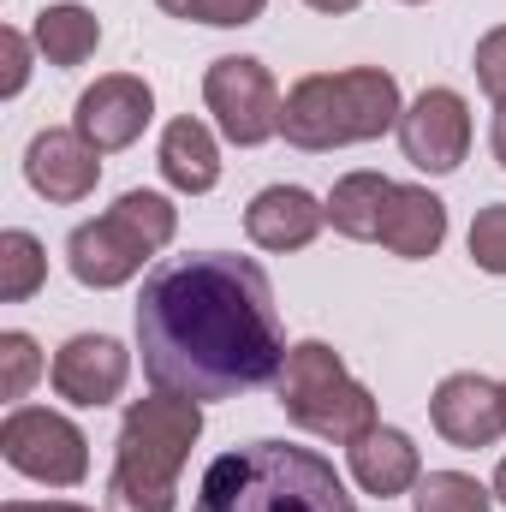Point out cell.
<instances>
[{"instance_id":"obj_28","label":"cell","mask_w":506,"mask_h":512,"mask_svg":"<svg viewBox=\"0 0 506 512\" xmlns=\"http://www.w3.org/2000/svg\"><path fill=\"white\" fill-rule=\"evenodd\" d=\"M489 143H495V161L506 167V102H495V131H489Z\"/></svg>"},{"instance_id":"obj_30","label":"cell","mask_w":506,"mask_h":512,"mask_svg":"<svg viewBox=\"0 0 506 512\" xmlns=\"http://www.w3.org/2000/svg\"><path fill=\"white\" fill-rule=\"evenodd\" d=\"M495 495H501V507H506V459H501V471H495Z\"/></svg>"},{"instance_id":"obj_20","label":"cell","mask_w":506,"mask_h":512,"mask_svg":"<svg viewBox=\"0 0 506 512\" xmlns=\"http://www.w3.org/2000/svg\"><path fill=\"white\" fill-rule=\"evenodd\" d=\"M42 280H48V256H42V245H36V233H24V227L0 233V304L36 298Z\"/></svg>"},{"instance_id":"obj_3","label":"cell","mask_w":506,"mask_h":512,"mask_svg":"<svg viewBox=\"0 0 506 512\" xmlns=\"http://www.w3.org/2000/svg\"><path fill=\"white\" fill-rule=\"evenodd\" d=\"M197 435H203L197 399H179V393L131 399L120 441H114L108 512H173V483H179V465L191 459Z\"/></svg>"},{"instance_id":"obj_4","label":"cell","mask_w":506,"mask_h":512,"mask_svg":"<svg viewBox=\"0 0 506 512\" xmlns=\"http://www.w3.org/2000/svg\"><path fill=\"white\" fill-rule=\"evenodd\" d=\"M399 78L381 66H352V72H310L286 90L280 131L292 149H346V143H376L381 131L399 126Z\"/></svg>"},{"instance_id":"obj_22","label":"cell","mask_w":506,"mask_h":512,"mask_svg":"<svg viewBox=\"0 0 506 512\" xmlns=\"http://www.w3.org/2000/svg\"><path fill=\"white\" fill-rule=\"evenodd\" d=\"M161 12L173 18H191V24H215V30H233V24H256L268 0H155Z\"/></svg>"},{"instance_id":"obj_10","label":"cell","mask_w":506,"mask_h":512,"mask_svg":"<svg viewBox=\"0 0 506 512\" xmlns=\"http://www.w3.org/2000/svg\"><path fill=\"white\" fill-rule=\"evenodd\" d=\"M149 120H155V96H149V84L131 78V72L96 78V84L78 96V108H72V131H78L84 143H96L102 155L131 149Z\"/></svg>"},{"instance_id":"obj_25","label":"cell","mask_w":506,"mask_h":512,"mask_svg":"<svg viewBox=\"0 0 506 512\" xmlns=\"http://www.w3.org/2000/svg\"><path fill=\"white\" fill-rule=\"evenodd\" d=\"M471 72H477V84H483L495 102H506V24H501V30H489V36L477 42Z\"/></svg>"},{"instance_id":"obj_6","label":"cell","mask_w":506,"mask_h":512,"mask_svg":"<svg viewBox=\"0 0 506 512\" xmlns=\"http://www.w3.org/2000/svg\"><path fill=\"white\" fill-rule=\"evenodd\" d=\"M274 399H280V411L298 429H310L322 441H346L352 447L358 435L376 429V393L364 382H352L340 352L322 346V340H304V346L286 352V364L274 376Z\"/></svg>"},{"instance_id":"obj_2","label":"cell","mask_w":506,"mask_h":512,"mask_svg":"<svg viewBox=\"0 0 506 512\" xmlns=\"http://www.w3.org/2000/svg\"><path fill=\"white\" fill-rule=\"evenodd\" d=\"M191 512H358L340 471L292 441H251L203 471Z\"/></svg>"},{"instance_id":"obj_16","label":"cell","mask_w":506,"mask_h":512,"mask_svg":"<svg viewBox=\"0 0 506 512\" xmlns=\"http://www.w3.org/2000/svg\"><path fill=\"white\" fill-rule=\"evenodd\" d=\"M447 239V203L423 185H393L387 197V221H381V245L393 256H435Z\"/></svg>"},{"instance_id":"obj_13","label":"cell","mask_w":506,"mask_h":512,"mask_svg":"<svg viewBox=\"0 0 506 512\" xmlns=\"http://www.w3.org/2000/svg\"><path fill=\"white\" fill-rule=\"evenodd\" d=\"M429 417H435V429H441L447 447L483 453V447H495V435L506 429L501 387L489 382V376H471V370L447 376V382L435 387V399H429Z\"/></svg>"},{"instance_id":"obj_32","label":"cell","mask_w":506,"mask_h":512,"mask_svg":"<svg viewBox=\"0 0 506 512\" xmlns=\"http://www.w3.org/2000/svg\"><path fill=\"white\" fill-rule=\"evenodd\" d=\"M405 6H423V0H405Z\"/></svg>"},{"instance_id":"obj_23","label":"cell","mask_w":506,"mask_h":512,"mask_svg":"<svg viewBox=\"0 0 506 512\" xmlns=\"http://www.w3.org/2000/svg\"><path fill=\"white\" fill-rule=\"evenodd\" d=\"M36 376H42V352H36V340L18 334V328L0 334V393H6V399H24Z\"/></svg>"},{"instance_id":"obj_24","label":"cell","mask_w":506,"mask_h":512,"mask_svg":"<svg viewBox=\"0 0 506 512\" xmlns=\"http://www.w3.org/2000/svg\"><path fill=\"white\" fill-rule=\"evenodd\" d=\"M471 262L483 274H506V203L477 209V221H471Z\"/></svg>"},{"instance_id":"obj_29","label":"cell","mask_w":506,"mask_h":512,"mask_svg":"<svg viewBox=\"0 0 506 512\" xmlns=\"http://www.w3.org/2000/svg\"><path fill=\"white\" fill-rule=\"evenodd\" d=\"M304 6H310V12H358L364 0H304Z\"/></svg>"},{"instance_id":"obj_12","label":"cell","mask_w":506,"mask_h":512,"mask_svg":"<svg viewBox=\"0 0 506 512\" xmlns=\"http://www.w3.org/2000/svg\"><path fill=\"white\" fill-rule=\"evenodd\" d=\"M24 179L48 203H84L102 179V149L78 131H36L24 149Z\"/></svg>"},{"instance_id":"obj_31","label":"cell","mask_w":506,"mask_h":512,"mask_svg":"<svg viewBox=\"0 0 506 512\" xmlns=\"http://www.w3.org/2000/svg\"><path fill=\"white\" fill-rule=\"evenodd\" d=\"M501 411H506V382H501Z\"/></svg>"},{"instance_id":"obj_18","label":"cell","mask_w":506,"mask_h":512,"mask_svg":"<svg viewBox=\"0 0 506 512\" xmlns=\"http://www.w3.org/2000/svg\"><path fill=\"white\" fill-rule=\"evenodd\" d=\"M387 197H393V179H381V173H346V179L328 191V221H334V233H346V239H381Z\"/></svg>"},{"instance_id":"obj_11","label":"cell","mask_w":506,"mask_h":512,"mask_svg":"<svg viewBox=\"0 0 506 512\" xmlns=\"http://www.w3.org/2000/svg\"><path fill=\"white\" fill-rule=\"evenodd\" d=\"M54 393L84 405V411H102L126 393V376H131V352L108 334H72L60 352H54Z\"/></svg>"},{"instance_id":"obj_17","label":"cell","mask_w":506,"mask_h":512,"mask_svg":"<svg viewBox=\"0 0 506 512\" xmlns=\"http://www.w3.org/2000/svg\"><path fill=\"white\" fill-rule=\"evenodd\" d=\"M161 179L173 191H191V197L215 191L221 149H215V131L203 126V120H173V126L161 131Z\"/></svg>"},{"instance_id":"obj_8","label":"cell","mask_w":506,"mask_h":512,"mask_svg":"<svg viewBox=\"0 0 506 512\" xmlns=\"http://www.w3.org/2000/svg\"><path fill=\"white\" fill-rule=\"evenodd\" d=\"M203 102H209V114H215V126L227 143H239V149H256V143H268L274 131H280V90H274V78H268V66L251 60V54H227V60H215L209 72H203Z\"/></svg>"},{"instance_id":"obj_7","label":"cell","mask_w":506,"mask_h":512,"mask_svg":"<svg viewBox=\"0 0 506 512\" xmlns=\"http://www.w3.org/2000/svg\"><path fill=\"white\" fill-rule=\"evenodd\" d=\"M0 453L12 471L48 483V489H78L90 477V441L72 417L48 411V405H18L0 423Z\"/></svg>"},{"instance_id":"obj_5","label":"cell","mask_w":506,"mask_h":512,"mask_svg":"<svg viewBox=\"0 0 506 512\" xmlns=\"http://www.w3.org/2000/svg\"><path fill=\"white\" fill-rule=\"evenodd\" d=\"M173 233H179V209H173L167 197H155V191H126L108 215L84 221V227L66 239V268H72L78 286L108 292V286H126L161 245H173Z\"/></svg>"},{"instance_id":"obj_1","label":"cell","mask_w":506,"mask_h":512,"mask_svg":"<svg viewBox=\"0 0 506 512\" xmlns=\"http://www.w3.org/2000/svg\"><path fill=\"white\" fill-rule=\"evenodd\" d=\"M137 352L155 393L197 405L274 382L286 334L262 262L233 251L167 256L137 298Z\"/></svg>"},{"instance_id":"obj_27","label":"cell","mask_w":506,"mask_h":512,"mask_svg":"<svg viewBox=\"0 0 506 512\" xmlns=\"http://www.w3.org/2000/svg\"><path fill=\"white\" fill-rule=\"evenodd\" d=\"M0 512H90V507H72V501H6Z\"/></svg>"},{"instance_id":"obj_14","label":"cell","mask_w":506,"mask_h":512,"mask_svg":"<svg viewBox=\"0 0 506 512\" xmlns=\"http://www.w3.org/2000/svg\"><path fill=\"white\" fill-rule=\"evenodd\" d=\"M328 221V203H316L304 185H268L256 191L251 209H245V233H251L256 251H304Z\"/></svg>"},{"instance_id":"obj_26","label":"cell","mask_w":506,"mask_h":512,"mask_svg":"<svg viewBox=\"0 0 506 512\" xmlns=\"http://www.w3.org/2000/svg\"><path fill=\"white\" fill-rule=\"evenodd\" d=\"M0 48H6V78H0V90H6V96H18V90H24V78H30V42H24L18 30H0Z\"/></svg>"},{"instance_id":"obj_15","label":"cell","mask_w":506,"mask_h":512,"mask_svg":"<svg viewBox=\"0 0 506 512\" xmlns=\"http://www.w3.org/2000/svg\"><path fill=\"white\" fill-rule=\"evenodd\" d=\"M352 477H358V489H364V495L393 501V495L417 489L423 459H417V447H411V435H405V429H381V423H376L370 435H358V441H352Z\"/></svg>"},{"instance_id":"obj_19","label":"cell","mask_w":506,"mask_h":512,"mask_svg":"<svg viewBox=\"0 0 506 512\" xmlns=\"http://www.w3.org/2000/svg\"><path fill=\"white\" fill-rule=\"evenodd\" d=\"M30 42H36V54H42L48 66H84V60L96 54V42H102V24H96V12H84V6H42Z\"/></svg>"},{"instance_id":"obj_9","label":"cell","mask_w":506,"mask_h":512,"mask_svg":"<svg viewBox=\"0 0 506 512\" xmlns=\"http://www.w3.org/2000/svg\"><path fill=\"white\" fill-rule=\"evenodd\" d=\"M399 149L411 167L423 173H453L471 149V108L459 90H423L405 114H399Z\"/></svg>"},{"instance_id":"obj_21","label":"cell","mask_w":506,"mask_h":512,"mask_svg":"<svg viewBox=\"0 0 506 512\" xmlns=\"http://www.w3.org/2000/svg\"><path fill=\"white\" fill-rule=\"evenodd\" d=\"M495 489H483L477 477H465V471H429V477H417V495H411V507L417 512H489Z\"/></svg>"}]
</instances>
